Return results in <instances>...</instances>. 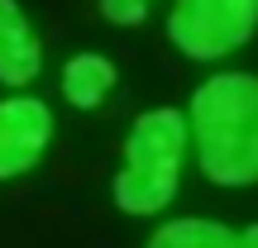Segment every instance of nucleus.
<instances>
[{
  "mask_svg": "<svg viewBox=\"0 0 258 248\" xmlns=\"http://www.w3.org/2000/svg\"><path fill=\"white\" fill-rule=\"evenodd\" d=\"M186 124L196 134L201 172L215 186H253L258 182V76L220 72L196 86Z\"/></svg>",
  "mask_w": 258,
  "mask_h": 248,
  "instance_id": "1",
  "label": "nucleus"
},
{
  "mask_svg": "<svg viewBox=\"0 0 258 248\" xmlns=\"http://www.w3.org/2000/svg\"><path fill=\"white\" fill-rule=\"evenodd\" d=\"M186 138H191V124H186V115L177 105L144 110L129 124L124 167H120V177L110 186L115 205L124 215H158L163 205H172L177 182H182Z\"/></svg>",
  "mask_w": 258,
  "mask_h": 248,
  "instance_id": "2",
  "label": "nucleus"
},
{
  "mask_svg": "<svg viewBox=\"0 0 258 248\" xmlns=\"http://www.w3.org/2000/svg\"><path fill=\"white\" fill-rule=\"evenodd\" d=\"M258 34V0H177L167 15V38L196 62L244 48Z\"/></svg>",
  "mask_w": 258,
  "mask_h": 248,
  "instance_id": "3",
  "label": "nucleus"
},
{
  "mask_svg": "<svg viewBox=\"0 0 258 248\" xmlns=\"http://www.w3.org/2000/svg\"><path fill=\"white\" fill-rule=\"evenodd\" d=\"M53 143V110L38 96H5L0 101V182L24 177Z\"/></svg>",
  "mask_w": 258,
  "mask_h": 248,
  "instance_id": "4",
  "label": "nucleus"
},
{
  "mask_svg": "<svg viewBox=\"0 0 258 248\" xmlns=\"http://www.w3.org/2000/svg\"><path fill=\"white\" fill-rule=\"evenodd\" d=\"M43 67V43H38L29 15L19 0H0V81L5 86H29Z\"/></svg>",
  "mask_w": 258,
  "mask_h": 248,
  "instance_id": "5",
  "label": "nucleus"
},
{
  "mask_svg": "<svg viewBox=\"0 0 258 248\" xmlns=\"http://www.w3.org/2000/svg\"><path fill=\"white\" fill-rule=\"evenodd\" d=\"M144 248H258V220L244 224V229H230L220 220L186 215V220H167Z\"/></svg>",
  "mask_w": 258,
  "mask_h": 248,
  "instance_id": "6",
  "label": "nucleus"
},
{
  "mask_svg": "<svg viewBox=\"0 0 258 248\" xmlns=\"http://www.w3.org/2000/svg\"><path fill=\"white\" fill-rule=\"evenodd\" d=\"M110 91H115V62H110V57H101V53L67 57V67H62V96L77 105V110L105 105Z\"/></svg>",
  "mask_w": 258,
  "mask_h": 248,
  "instance_id": "7",
  "label": "nucleus"
},
{
  "mask_svg": "<svg viewBox=\"0 0 258 248\" xmlns=\"http://www.w3.org/2000/svg\"><path fill=\"white\" fill-rule=\"evenodd\" d=\"M101 15L120 29H139L148 19V0H101Z\"/></svg>",
  "mask_w": 258,
  "mask_h": 248,
  "instance_id": "8",
  "label": "nucleus"
}]
</instances>
